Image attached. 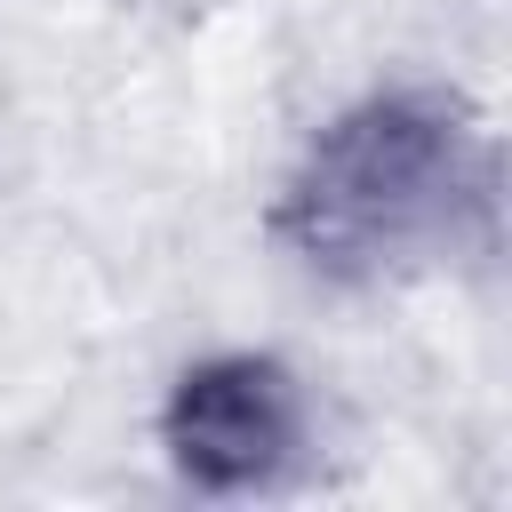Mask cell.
Wrapping results in <instances>:
<instances>
[{
  "label": "cell",
  "mask_w": 512,
  "mask_h": 512,
  "mask_svg": "<svg viewBox=\"0 0 512 512\" xmlns=\"http://www.w3.org/2000/svg\"><path fill=\"white\" fill-rule=\"evenodd\" d=\"M480 208V136L440 88H376L312 128L280 232L328 280H392L432 264Z\"/></svg>",
  "instance_id": "obj_1"
},
{
  "label": "cell",
  "mask_w": 512,
  "mask_h": 512,
  "mask_svg": "<svg viewBox=\"0 0 512 512\" xmlns=\"http://www.w3.org/2000/svg\"><path fill=\"white\" fill-rule=\"evenodd\" d=\"M152 440L192 496H280L312 464L320 416H312V384L280 352L216 344L168 376Z\"/></svg>",
  "instance_id": "obj_2"
}]
</instances>
